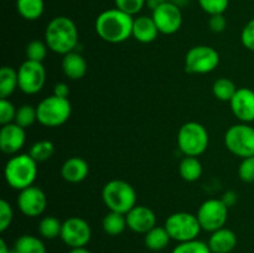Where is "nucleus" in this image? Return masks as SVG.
Masks as SVG:
<instances>
[{
	"label": "nucleus",
	"instance_id": "obj_1",
	"mask_svg": "<svg viewBox=\"0 0 254 253\" xmlns=\"http://www.w3.org/2000/svg\"><path fill=\"white\" fill-rule=\"evenodd\" d=\"M134 19L131 15L117 9L102 11L94 22V30L103 41L109 44H121L127 41L133 34Z\"/></svg>",
	"mask_w": 254,
	"mask_h": 253
},
{
	"label": "nucleus",
	"instance_id": "obj_2",
	"mask_svg": "<svg viewBox=\"0 0 254 253\" xmlns=\"http://www.w3.org/2000/svg\"><path fill=\"white\" fill-rule=\"evenodd\" d=\"M45 42L55 54L66 55L74 51L78 45V29L73 20L67 16H56L47 24Z\"/></svg>",
	"mask_w": 254,
	"mask_h": 253
},
{
	"label": "nucleus",
	"instance_id": "obj_3",
	"mask_svg": "<svg viewBox=\"0 0 254 253\" xmlns=\"http://www.w3.org/2000/svg\"><path fill=\"white\" fill-rule=\"evenodd\" d=\"M37 173V161L30 154H15L5 164L4 178L10 188L21 191L34 185Z\"/></svg>",
	"mask_w": 254,
	"mask_h": 253
},
{
	"label": "nucleus",
	"instance_id": "obj_4",
	"mask_svg": "<svg viewBox=\"0 0 254 253\" xmlns=\"http://www.w3.org/2000/svg\"><path fill=\"white\" fill-rule=\"evenodd\" d=\"M102 200L109 211L127 215L136 206V192L133 186L124 180H111L103 186Z\"/></svg>",
	"mask_w": 254,
	"mask_h": 253
},
{
	"label": "nucleus",
	"instance_id": "obj_5",
	"mask_svg": "<svg viewBox=\"0 0 254 253\" xmlns=\"http://www.w3.org/2000/svg\"><path fill=\"white\" fill-rule=\"evenodd\" d=\"M37 122L47 128L61 126L69 119L72 106L68 98H61L55 94L46 97L36 106Z\"/></svg>",
	"mask_w": 254,
	"mask_h": 253
},
{
	"label": "nucleus",
	"instance_id": "obj_6",
	"mask_svg": "<svg viewBox=\"0 0 254 253\" xmlns=\"http://www.w3.org/2000/svg\"><path fill=\"white\" fill-rule=\"evenodd\" d=\"M210 136L205 126L198 122H188L178 133V145L185 156H200L208 148Z\"/></svg>",
	"mask_w": 254,
	"mask_h": 253
},
{
	"label": "nucleus",
	"instance_id": "obj_7",
	"mask_svg": "<svg viewBox=\"0 0 254 253\" xmlns=\"http://www.w3.org/2000/svg\"><path fill=\"white\" fill-rule=\"evenodd\" d=\"M164 227L170 235L171 240L179 243L197 240L198 235L202 231L197 216L184 211L169 216Z\"/></svg>",
	"mask_w": 254,
	"mask_h": 253
},
{
	"label": "nucleus",
	"instance_id": "obj_8",
	"mask_svg": "<svg viewBox=\"0 0 254 253\" xmlns=\"http://www.w3.org/2000/svg\"><path fill=\"white\" fill-rule=\"evenodd\" d=\"M225 145L230 153L241 159L254 156V128L248 123L230 126L225 133Z\"/></svg>",
	"mask_w": 254,
	"mask_h": 253
},
{
	"label": "nucleus",
	"instance_id": "obj_9",
	"mask_svg": "<svg viewBox=\"0 0 254 253\" xmlns=\"http://www.w3.org/2000/svg\"><path fill=\"white\" fill-rule=\"evenodd\" d=\"M220 64V54L207 45L193 46L186 52L185 71L192 74H206L215 71Z\"/></svg>",
	"mask_w": 254,
	"mask_h": 253
},
{
	"label": "nucleus",
	"instance_id": "obj_10",
	"mask_svg": "<svg viewBox=\"0 0 254 253\" xmlns=\"http://www.w3.org/2000/svg\"><path fill=\"white\" fill-rule=\"evenodd\" d=\"M201 228L206 232H215L225 227L228 218V207L221 198H210L202 202L196 213Z\"/></svg>",
	"mask_w": 254,
	"mask_h": 253
},
{
	"label": "nucleus",
	"instance_id": "obj_11",
	"mask_svg": "<svg viewBox=\"0 0 254 253\" xmlns=\"http://www.w3.org/2000/svg\"><path fill=\"white\" fill-rule=\"evenodd\" d=\"M19 88L25 94H36L44 88L46 82V69L42 62L30 61L22 62L17 69Z\"/></svg>",
	"mask_w": 254,
	"mask_h": 253
},
{
	"label": "nucleus",
	"instance_id": "obj_12",
	"mask_svg": "<svg viewBox=\"0 0 254 253\" xmlns=\"http://www.w3.org/2000/svg\"><path fill=\"white\" fill-rule=\"evenodd\" d=\"M60 238L69 248L86 247L92 238L91 226L81 217H69L62 222Z\"/></svg>",
	"mask_w": 254,
	"mask_h": 253
},
{
	"label": "nucleus",
	"instance_id": "obj_13",
	"mask_svg": "<svg viewBox=\"0 0 254 253\" xmlns=\"http://www.w3.org/2000/svg\"><path fill=\"white\" fill-rule=\"evenodd\" d=\"M151 17L155 21L159 32L164 35L175 34L183 25V12L178 4L171 1L158 5L153 9Z\"/></svg>",
	"mask_w": 254,
	"mask_h": 253
},
{
	"label": "nucleus",
	"instance_id": "obj_14",
	"mask_svg": "<svg viewBox=\"0 0 254 253\" xmlns=\"http://www.w3.org/2000/svg\"><path fill=\"white\" fill-rule=\"evenodd\" d=\"M17 207L20 212L26 217H39L44 213L47 206L46 193L39 186H29L24 190L19 191L16 198Z\"/></svg>",
	"mask_w": 254,
	"mask_h": 253
},
{
	"label": "nucleus",
	"instance_id": "obj_15",
	"mask_svg": "<svg viewBox=\"0 0 254 253\" xmlns=\"http://www.w3.org/2000/svg\"><path fill=\"white\" fill-rule=\"evenodd\" d=\"M231 111L241 123L254 122V91L248 87L237 89L233 98L230 101Z\"/></svg>",
	"mask_w": 254,
	"mask_h": 253
},
{
	"label": "nucleus",
	"instance_id": "obj_16",
	"mask_svg": "<svg viewBox=\"0 0 254 253\" xmlns=\"http://www.w3.org/2000/svg\"><path fill=\"white\" fill-rule=\"evenodd\" d=\"M26 133L25 129L16 123L5 124L0 129V149L4 154L15 155L25 145Z\"/></svg>",
	"mask_w": 254,
	"mask_h": 253
},
{
	"label": "nucleus",
	"instance_id": "obj_17",
	"mask_svg": "<svg viewBox=\"0 0 254 253\" xmlns=\"http://www.w3.org/2000/svg\"><path fill=\"white\" fill-rule=\"evenodd\" d=\"M127 225L130 231L140 235L146 232L156 226V215L151 208L143 205H136L126 215Z\"/></svg>",
	"mask_w": 254,
	"mask_h": 253
},
{
	"label": "nucleus",
	"instance_id": "obj_18",
	"mask_svg": "<svg viewBox=\"0 0 254 253\" xmlns=\"http://www.w3.org/2000/svg\"><path fill=\"white\" fill-rule=\"evenodd\" d=\"M237 243V235L230 228L222 227L211 233L207 245L212 253H231Z\"/></svg>",
	"mask_w": 254,
	"mask_h": 253
},
{
	"label": "nucleus",
	"instance_id": "obj_19",
	"mask_svg": "<svg viewBox=\"0 0 254 253\" xmlns=\"http://www.w3.org/2000/svg\"><path fill=\"white\" fill-rule=\"evenodd\" d=\"M89 166L84 159L79 156L68 158L61 166V176L71 184H78L88 176Z\"/></svg>",
	"mask_w": 254,
	"mask_h": 253
},
{
	"label": "nucleus",
	"instance_id": "obj_20",
	"mask_svg": "<svg viewBox=\"0 0 254 253\" xmlns=\"http://www.w3.org/2000/svg\"><path fill=\"white\" fill-rule=\"evenodd\" d=\"M159 34L160 32H159L158 26L151 16L143 15V16H138L134 19L131 36L136 41L141 42V44H150V42L155 41Z\"/></svg>",
	"mask_w": 254,
	"mask_h": 253
},
{
	"label": "nucleus",
	"instance_id": "obj_21",
	"mask_svg": "<svg viewBox=\"0 0 254 253\" xmlns=\"http://www.w3.org/2000/svg\"><path fill=\"white\" fill-rule=\"evenodd\" d=\"M87 61L78 52H68L62 57V71L64 76L72 81L83 78L87 73Z\"/></svg>",
	"mask_w": 254,
	"mask_h": 253
},
{
	"label": "nucleus",
	"instance_id": "obj_22",
	"mask_svg": "<svg viewBox=\"0 0 254 253\" xmlns=\"http://www.w3.org/2000/svg\"><path fill=\"white\" fill-rule=\"evenodd\" d=\"M171 237L168 233L166 228L159 227L155 226L154 228H151L149 232H146L144 235V243H145V247L149 248L150 251H163L170 243Z\"/></svg>",
	"mask_w": 254,
	"mask_h": 253
},
{
	"label": "nucleus",
	"instance_id": "obj_23",
	"mask_svg": "<svg viewBox=\"0 0 254 253\" xmlns=\"http://www.w3.org/2000/svg\"><path fill=\"white\" fill-rule=\"evenodd\" d=\"M179 173L181 178L188 183L197 181L202 175V164L198 160L197 156H185L180 161Z\"/></svg>",
	"mask_w": 254,
	"mask_h": 253
},
{
	"label": "nucleus",
	"instance_id": "obj_24",
	"mask_svg": "<svg viewBox=\"0 0 254 253\" xmlns=\"http://www.w3.org/2000/svg\"><path fill=\"white\" fill-rule=\"evenodd\" d=\"M16 88H19L16 69L9 66L1 67L0 69V99L9 98Z\"/></svg>",
	"mask_w": 254,
	"mask_h": 253
},
{
	"label": "nucleus",
	"instance_id": "obj_25",
	"mask_svg": "<svg viewBox=\"0 0 254 253\" xmlns=\"http://www.w3.org/2000/svg\"><path fill=\"white\" fill-rule=\"evenodd\" d=\"M16 10L25 20L35 21L44 14V0H16Z\"/></svg>",
	"mask_w": 254,
	"mask_h": 253
},
{
	"label": "nucleus",
	"instance_id": "obj_26",
	"mask_svg": "<svg viewBox=\"0 0 254 253\" xmlns=\"http://www.w3.org/2000/svg\"><path fill=\"white\" fill-rule=\"evenodd\" d=\"M102 227L103 231L108 236H119L124 232L128 225H127V217L126 215L119 212H114V211H109L106 216H104L103 221H102Z\"/></svg>",
	"mask_w": 254,
	"mask_h": 253
},
{
	"label": "nucleus",
	"instance_id": "obj_27",
	"mask_svg": "<svg viewBox=\"0 0 254 253\" xmlns=\"http://www.w3.org/2000/svg\"><path fill=\"white\" fill-rule=\"evenodd\" d=\"M14 250L17 253H46V247L41 238L32 235H22L15 241Z\"/></svg>",
	"mask_w": 254,
	"mask_h": 253
},
{
	"label": "nucleus",
	"instance_id": "obj_28",
	"mask_svg": "<svg viewBox=\"0 0 254 253\" xmlns=\"http://www.w3.org/2000/svg\"><path fill=\"white\" fill-rule=\"evenodd\" d=\"M62 230V222L55 216H45L40 220L39 227V235L45 240H55V238L61 236Z\"/></svg>",
	"mask_w": 254,
	"mask_h": 253
},
{
	"label": "nucleus",
	"instance_id": "obj_29",
	"mask_svg": "<svg viewBox=\"0 0 254 253\" xmlns=\"http://www.w3.org/2000/svg\"><path fill=\"white\" fill-rule=\"evenodd\" d=\"M237 86L235 84V82L231 81L230 78H218L213 82L212 84V93L218 101L222 102H230L233 98V96L237 92Z\"/></svg>",
	"mask_w": 254,
	"mask_h": 253
},
{
	"label": "nucleus",
	"instance_id": "obj_30",
	"mask_svg": "<svg viewBox=\"0 0 254 253\" xmlns=\"http://www.w3.org/2000/svg\"><path fill=\"white\" fill-rule=\"evenodd\" d=\"M55 153L54 143L50 140H39L34 143L30 148V156L37 163H42L52 158Z\"/></svg>",
	"mask_w": 254,
	"mask_h": 253
},
{
	"label": "nucleus",
	"instance_id": "obj_31",
	"mask_svg": "<svg viewBox=\"0 0 254 253\" xmlns=\"http://www.w3.org/2000/svg\"><path fill=\"white\" fill-rule=\"evenodd\" d=\"M37 122V109L31 104H22L16 109L14 123L20 126L21 128H30L32 124Z\"/></svg>",
	"mask_w": 254,
	"mask_h": 253
},
{
	"label": "nucleus",
	"instance_id": "obj_32",
	"mask_svg": "<svg viewBox=\"0 0 254 253\" xmlns=\"http://www.w3.org/2000/svg\"><path fill=\"white\" fill-rule=\"evenodd\" d=\"M47 51H49V46L45 41H40V40H32L27 44L25 54H26V60L30 61L42 62L47 56Z\"/></svg>",
	"mask_w": 254,
	"mask_h": 253
},
{
	"label": "nucleus",
	"instance_id": "obj_33",
	"mask_svg": "<svg viewBox=\"0 0 254 253\" xmlns=\"http://www.w3.org/2000/svg\"><path fill=\"white\" fill-rule=\"evenodd\" d=\"M171 253H212L206 242L198 240L181 242L176 246Z\"/></svg>",
	"mask_w": 254,
	"mask_h": 253
},
{
	"label": "nucleus",
	"instance_id": "obj_34",
	"mask_svg": "<svg viewBox=\"0 0 254 253\" xmlns=\"http://www.w3.org/2000/svg\"><path fill=\"white\" fill-rule=\"evenodd\" d=\"M201 9L208 15L223 14L227 10L230 0H198Z\"/></svg>",
	"mask_w": 254,
	"mask_h": 253
},
{
	"label": "nucleus",
	"instance_id": "obj_35",
	"mask_svg": "<svg viewBox=\"0 0 254 253\" xmlns=\"http://www.w3.org/2000/svg\"><path fill=\"white\" fill-rule=\"evenodd\" d=\"M16 107L10 102L9 98L0 99V123L1 126L14 123L16 116Z\"/></svg>",
	"mask_w": 254,
	"mask_h": 253
},
{
	"label": "nucleus",
	"instance_id": "obj_36",
	"mask_svg": "<svg viewBox=\"0 0 254 253\" xmlns=\"http://www.w3.org/2000/svg\"><path fill=\"white\" fill-rule=\"evenodd\" d=\"M114 2H116L117 9L134 16L143 10L146 0H114Z\"/></svg>",
	"mask_w": 254,
	"mask_h": 253
},
{
	"label": "nucleus",
	"instance_id": "obj_37",
	"mask_svg": "<svg viewBox=\"0 0 254 253\" xmlns=\"http://www.w3.org/2000/svg\"><path fill=\"white\" fill-rule=\"evenodd\" d=\"M238 176L243 183H254V156L242 159L238 166Z\"/></svg>",
	"mask_w": 254,
	"mask_h": 253
},
{
	"label": "nucleus",
	"instance_id": "obj_38",
	"mask_svg": "<svg viewBox=\"0 0 254 253\" xmlns=\"http://www.w3.org/2000/svg\"><path fill=\"white\" fill-rule=\"evenodd\" d=\"M14 218L12 207L6 200L0 201V232H5L10 227Z\"/></svg>",
	"mask_w": 254,
	"mask_h": 253
},
{
	"label": "nucleus",
	"instance_id": "obj_39",
	"mask_svg": "<svg viewBox=\"0 0 254 253\" xmlns=\"http://www.w3.org/2000/svg\"><path fill=\"white\" fill-rule=\"evenodd\" d=\"M242 45L250 51H254V19L250 20L241 32Z\"/></svg>",
	"mask_w": 254,
	"mask_h": 253
},
{
	"label": "nucleus",
	"instance_id": "obj_40",
	"mask_svg": "<svg viewBox=\"0 0 254 253\" xmlns=\"http://www.w3.org/2000/svg\"><path fill=\"white\" fill-rule=\"evenodd\" d=\"M208 27H210L211 31L216 32V34L225 31L226 27H227V20H226L225 15H211L210 19H208Z\"/></svg>",
	"mask_w": 254,
	"mask_h": 253
},
{
	"label": "nucleus",
	"instance_id": "obj_41",
	"mask_svg": "<svg viewBox=\"0 0 254 253\" xmlns=\"http://www.w3.org/2000/svg\"><path fill=\"white\" fill-rule=\"evenodd\" d=\"M54 94L57 97H61V98H68L69 88L68 86H67V83H64V82H59V83L55 84Z\"/></svg>",
	"mask_w": 254,
	"mask_h": 253
},
{
	"label": "nucleus",
	"instance_id": "obj_42",
	"mask_svg": "<svg viewBox=\"0 0 254 253\" xmlns=\"http://www.w3.org/2000/svg\"><path fill=\"white\" fill-rule=\"evenodd\" d=\"M221 200H222L223 202H225V205L230 208V207H232V206L236 205V202H237V200H238V195L235 192V191H227V192L223 193V196Z\"/></svg>",
	"mask_w": 254,
	"mask_h": 253
},
{
	"label": "nucleus",
	"instance_id": "obj_43",
	"mask_svg": "<svg viewBox=\"0 0 254 253\" xmlns=\"http://www.w3.org/2000/svg\"><path fill=\"white\" fill-rule=\"evenodd\" d=\"M166 1H169V0H146V4H148L151 9H155L158 5L163 4V2H166Z\"/></svg>",
	"mask_w": 254,
	"mask_h": 253
},
{
	"label": "nucleus",
	"instance_id": "obj_44",
	"mask_svg": "<svg viewBox=\"0 0 254 253\" xmlns=\"http://www.w3.org/2000/svg\"><path fill=\"white\" fill-rule=\"evenodd\" d=\"M10 248L9 246L6 245V242H5V240H0V253H10Z\"/></svg>",
	"mask_w": 254,
	"mask_h": 253
},
{
	"label": "nucleus",
	"instance_id": "obj_45",
	"mask_svg": "<svg viewBox=\"0 0 254 253\" xmlns=\"http://www.w3.org/2000/svg\"><path fill=\"white\" fill-rule=\"evenodd\" d=\"M68 253H92V252L87 250L86 247H78V248H71Z\"/></svg>",
	"mask_w": 254,
	"mask_h": 253
},
{
	"label": "nucleus",
	"instance_id": "obj_46",
	"mask_svg": "<svg viewBox=\"0 0 254 253\" xmlns=\"http://www.w3.org/2000/svg\"><path fill=\"white\" fill-rule=\"evenodd\" d=\"M10 253H17V252H16V251H15V250H14V248H12V250H11V251H10Z\"/></svg>",
	"mask_w": 254,
	"mask_h": 253
}]
</instances>
